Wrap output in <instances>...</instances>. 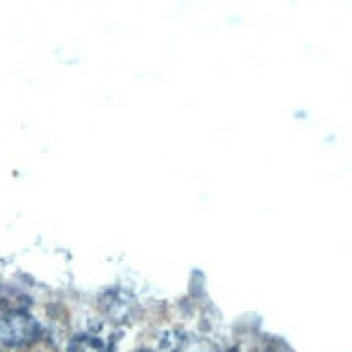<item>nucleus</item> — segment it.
<instances>
[{
    "label": "nucleus",
    "mask_w": 352,
    "mask_h": 352,
    "mask_svg": "<svg viewBox=\"0 0 352 352\" xmlns=\"http://www.w3.org/2000/svg\"><path fill=\"white\" fill-rule=\"evenodd\" d=\"M141 352H145V350H141Z\"/></svg>",
    "instance_id": "nucleus-4"
},
{
    "label": "nucleus",
    "mask_w": 352,
    "mask_h": 352,
    "mask_svg": "<svg viewBox=\"0 0 352 352\" xmlns=\"http://www.w3.org/2000/svg\"><path fill=\"white\" fill-rule=\"evenodd\" d=\"M67 352H106V344L96 335H76L67 346Z\"/></svg>",
    "instance_id": "nucleus-3"
},
{
    "label": "nucleus",
    "mask_w": 352,
    "mask_h": 352,
    "mask_svg": "<svg viewBox=\"0 0 352 352\" xmlns=\"http://www.w3.org/2000/svg\"><path fill=\"white\" fill-rule=\"evenodd\" d=\"M39 322L26 311H9L0 318V342L9 346H24L39 338Z\"/></svg>",
    "instance_id": "nucleus-1"
},
{
    "label": "nucleus",
    "mask_w": 352,
    "mask_h": 352,
    "mask_svg": "<svg viewBox=\"0 0 352 352\" xmlns=\"http://www.w3.org/2000/svg\"><path fill=\"white\" fill-rule=\"evenodd\" d=\"M162 348L164 352H217L210 342L195 338V335L188 333H169L164 335L162 340Z\"/></svg>",
    "instance_id": "nucleus-2"
}]
</instances>
